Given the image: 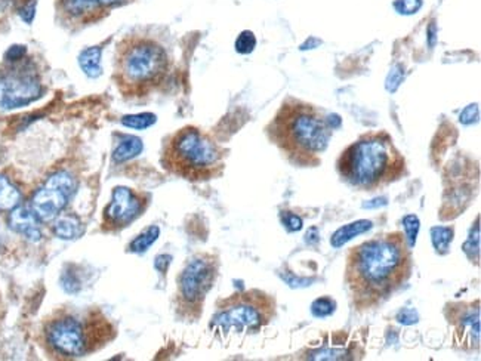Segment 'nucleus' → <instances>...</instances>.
<instances>
[{"mask_svg":"<svg viewBox=\"0 0 481 361\" xmlns=\"http://www.w3.org/2000/svg\"><path fill=\"white\" fill-rule=\"evenodd\" d=\"M412 251L400 231L356 246L346 256L345 283L354 306L372 309L403 287L412 275Z\"/></svg>","mask_w":481,"mask_h":361,"instance_id":"1","label":"nucleus"},{"mask_svg":"<svg viewBox=\"0 0 481 361\" xmlns=\"http://www.w3.org/2000/svg\"><path fill=\"white\" fill-rule=\"evenodd\" d=\"M267 134L292 165L308 168L320 163L332 137V126L317 107L288 98L270 122Z\"/></svg>","mask_w":481,"mask_h":361,"instance_id":"2","label":"nucleus"},{"mask_svg":"<svg viewBox=\"0 0 481 361\" xmlns=\"http://www.w3.org/2000/svg\"><path fill=\"white\" fill-rule=\"evenodd\" d=\"M171 65V55L160 40L137 33L115 47L113 80L125 98H145L162 88Z\"/></svg>","mask_w":481,"mask_h":361,"instance_id":"3","label":"nucleus"},{"mask_svg":"<svg viewBox=\"0 0 481 361\" xmlns=\"http://www.w3.org/2000/svg\"><path fill=\"white\" fill-rule=\"evenodd\" d=\"M336 169L354 188L373 191L400 179L406 160L387 132H369L348 145L341 153Z\"/></svg>","mask_w":481,"mask_h":361,"instance_id":"4","label":"nucleus"},{"mask_svg":"<svg viewBox=\"0 0 481 361\" xmlns=\"http://www.w3.org/2000/svg\"><path fill=\"white\" fill-rule=\"evenodd\" d=\"M225 151L209 134L196 126L176 130L163 145L160 163L164 171L191 183L221 175Z\"/></svg>","mask_w":481,"mask_h":361,"instance_id":"5","label":"nucleus"},{"mask_svg":"<svg viewBox=\"0 0 481 361\" xmlns=\"http://www.w3.org/2000/svg\"><path fill=\"white\" fill-rule=\"evenodd\" d=\"M114 338V324L98 308H86L81 313L65 311L45 327V339L49 348L64 358L94 354Z\"/></svg>","mask_w":481,"mask_h":361,"instance_id":"6","label":"nucleus"},{"mask_svg":"<svg viewBox=\"0 0 481 361\" xmlns=\"http://www.w3.org/2000/svg\"><path fill=\"white\" fill-rule=\"evenodd\" d=\"M276 317V299L262 290H244L218 302L209 329L221 342L261 332Z\"/></svg>","mask_w":481,"mask_h":361,"instance_id":"7","label":"nucleus"},{"mask_svg":"<svg viewBox=\"0 0 481 361\" xmlns=\"http://www.w3.org/2000/svg\"><path fill=\"white\" fill-rule=\"evenodd\" d=\"M218 277V259L202 253L194 256L176 278V308L181 317L198 319L206 294Z\"/></svg>","mask_w":481,"mask_h":361,"instance_id":"8","label":"nucleus"},{"mask_svg":"<svg viewBox=\"0 0 481 361\" xmlns=\"http://www.w3.org/2000/svg\"><path fill=\"white\" fill-rule=\"evenodd\" d=\"M6 64V70L0 74V105L11 110L39 100L42 84L36 65L26 58Z\"/></svg>","mask_w":481,"mask_h":361,"instance_id":"9","label":"nucleus"},{"mask_svg":"<svg viewBox=\"0 0 481 361\" xmlns=\"http://www.w3.org/2000/svg\"><path fill=\"white\" fill-rule=\"evenodd\" d=\"M77 188L73 175L60 171L49 176L31 199V210L40 222H51L60 217Z\"/></svg>","mask_w":481,"mask_h":361,"instance_id":"10","label":"nucleus"},{"mask_svg":"<svg viewBox=\"0 0 481 361\" xmlns=\"http://www.w3.org/2000/svg\"><path fill=\"white\" fill-rule=\"evenodd\" d=\"M150 205V195L128 187H115L111 200L103 212L101 228L104 231H120L137 221Z\"/></svg>","mask_w":481,"mask_h":361,"instance_id":"11","label":"nucleus"},{"mask_svg":"<svg viewBox=\"0 0 481 361\" xmlns=\"http://www.w3.org/2000/svg\"><path fill=\"white\" fill-rule=\"evenodd\" d=\"M57 12L61 23L73 30L94 25L110 13L99 0H58Z\"/></svg>","mask_w":481,"mask_h":361,"instance_id":"12","label":"nucleus"},{"mask_svg":"<svg viewBox=\"0 0 481 361\" xmlns=\"http://www.w3.org/2000/svg\"><path fill=\"white\" fill-rule=\"evenodd\" d=\"M9 227L15 233L21 234L28 241H39L42 239V231L39 227V218L35 215L31 207L16 206L11 210L8 218Z\"/></svg>","mask_w":481,"mask_h":361,"instance_id":"13","label":"nucleus"},{"mask_svg":"<svg viewBox=\"0 0 481 361\" xmlns=\"http://www.w3.org/2000/svg\"><path fill=\"white\" fill-rule=\"evenodd\" d=\"M372 227H373L372 221H368V219H360V221L351 222L348 225H344L342 228L338 229V231L334 236H332V239H330L332 248H335V249L341 248V246H344L351 239L369 231V229H372Z\"/></svg>","mask_w":481,"mask_h":361,"instance_id":"14","label":"nucleus"},{"mask_svg":"<svg viewBox=\"0 0 481 361\" xmlns=\"http://www.w3.org/2000/svg\"><path fill=\"white\" fill-rule=\"evenodd\" d=\"M142 149H144V145L140 138L126 135L119 141L118 147H115V150L113 151V160L115 163L128 161L130 159L140 156Z\"/></svg>","mask_w":481,"mask_h":361,"instance_id":"15","label":"nucleus"},{"mask_svg":"<svg viewBox=\"0 0 481 361\" xmlns=\"http://www.w3.org/2000/svg\"><path fill=\"white\" fill-rule=\"evenodd\" d=\"M54 233L62 240H74L83 233V225L79 218L73 215L58 217L54 225Z\"/></svg>","mask_w":481,"mask_h":361,"instance_id":"16","label":"nucleus"},{"mask_svg":"<svg viewBox=\"0 0 481 361\" xmlns=\"http://www.w3.org/2000/svg\"><path fill=\"white\" fill-rule=\"evenodd\" d=\"M101 55H103V51L99 46L88 47V49H85V51H81V54L79 55L80 69L91 79H95V77L101 74V67H99V62H101Z\"/></svg>","mask_w":481,"mask_h":361,"instance_id":"17","label":"nucleus"},{"mask_svg":"<svg viewBox=\"0 0 481 361\" xmlns=\"http://www.w3.org/2000/svg\"><path fill=\"white\" fill-rule=\"evenodd\" d=\"M21 202V194L5 176L0 175V210H12Z\"/></svg>","mask_w":481,"mask_h":361,"instance_id":"18","label":"nucleus"},{"mask_svg":"<svg viewBox=\"0 0 481 361\" xmlns=\"http://www.w3.org/2000/svg\"><path fill=\"white\" fill-rule=\"evenodd\" d=\"M160 236V228L153 225L150 228L144 229V231L130 241L129 244V252L132 253H144L148 249H150V246L154 244V241L159 239Z\"/></svg>","mask_w":481,"mask_h":361,"instance_id":"19","label":"nucleus"},{"mask_svg":"<svg viewBox=\"0 0 481 361\" xmlns=\"http://www.w3.org/2000/svg\"><path fill=\"white\" fill-rule=\"evenodd\" d=\"M431 239L438 253H446L453 240V228L451 227H434L431 229Z\"/></svg>","mask_w":481,"mask_h":361,"instance_id":"20","label":"nucleus"},{"mask_svg":"<svg viewBox=\"0 0 481 361\" xmlns=\"http://www.w3.org/2000/svg\"><path fill=\"white\" fill-rule=\"evenodd\" d=\"M156 123V116L152 113H141V114H129V116L122 118V125L132 129H147Z\"/></svg>","mask_w":481,"mask_h":361,"instance_id":"21","label":"nucleus"},{"mask_svg":"<svg viewBox=\"0 0 481 361\" xmlns=\"http://www.w3.org/2000/svg\"><path fill=\"white\" fill-rule=\"evenodd\" d=\"M335 308H336V304L335 301L332 299V298H319L312 302L311 305V313L314 317H317V319H324V317H329L335 313Z\"/></svg>","mask_w":481,"mask_h":361,"instance_id":"22","label":"nucleus"},{"mask_svg":"<svg viewBox=\"0 0 481 361\" xmlns=\"http://www.w3.org/2000/svg\"><path fill=\"white\" fill-rule=\"evenodd\" d=\"M256 46V39L252 31H243L236 40V51L239 54H251Z\"/></svg>","mask_w":481,"mask_h":361,"instance_id":"23","label":"nucleus"},{"mask_svg":"<svg viewBox=\"0 0 481 361\" xmlns=\"http://www.w3.org/2000/svg\"><path fill=\"white\" fill-rule=\"evenodd\" d=\"M403 224H404V228H406V237H407L406 240L412 248L414 241H417V236H418V231H419V219L414 215H407V217H404Z\"/></svg>","mask_w":481,"mask_h":361,"instance_id":"24","label":"nucleus"},{"mask_svg":"<svg viewBox=\"0 0 481 361\" xmlns=\"http://www.w3.org/2000/svg\"><path fill=\"white\" fill-rule=\"evenodd\" d=\"M281 222L288 228V231H300L302 228V219L292 212H281Z\"/></svg>","mask_w":481,"mask_h":361,"instance_id":"25","label":"nucleus"},{"mask_svg":"<svg viewBox=\"0 0 481 361\" xmlns=\"http://www.w3.org/2000/svg\"><path fill=\"white\" fill-rule=\"evenodd\" d=\"M27 57V47L23 45H15L11 46L8 49V52L5 55V61L6 62H15V61H20L23 58Z\"/></svg>","mask_w":481,"mask_h":361,"instance_id":"26","label":"nucleus"},{"mask_svg":"<svg viewBox=\"0 0 481 361\" xmlns=\"http://www.w3.org/2000/svg\"><path fill=\"white\" fill-rule=\"evenodd\" d=\"M99 2H101V5L110 12L114 8H120V6H125L128 4H132L134 0H99Z\"/></svg>","mask_w":481,"mask_h":361,"instance_id":"27","label":"nucleus"},{"mask_svg":"<svg viewBox=\"0 0 481 361\" xmlns=\"http://www.w3.org/2000/svg\"><path fill=\"white\" fill-rule=\"evenodd\" d=\"M171 259L172 258L169 255H160V256H157L154 265L160 273H164L166 270H168V265L171 264Z\"/></svg>","mask_w":481,"mask_h":361,"instance_id":"28","label":"nucleus"}]
</instances>
